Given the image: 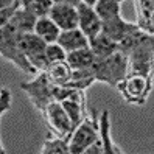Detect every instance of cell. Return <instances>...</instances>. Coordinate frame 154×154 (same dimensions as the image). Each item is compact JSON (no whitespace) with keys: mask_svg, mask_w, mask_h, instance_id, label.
I'll list each match as a JSON object with an SVG mask.
<instances>
[{"mask_svg":"<svg viewBox=\"0 0 154 154\" xmlns=\"http://www.w3.org/2000/svg\"><path fill=\"white\" fill-rule=\"evenodd\" d=\"M119 50L128 56V75L154 79V34L137 28L119 44Z\"/></svg>","mask_w":154,"mask_h":154,"instance_id":"6da1fadb","label":"cell"},{"mask_svg":"<svg viewBox=\"0 0 154 154\" xmlns=\"http://www.w3.org/2000/svg\"><path fill=\"white\" fill-rule=\"evenodd\" d=\"M20 38H22V34L11 23L2 26V39H0V53H2V58L13 62L25 75H34L36 76L38 73L31 67V64L28 62V59H26L25 53L22 50Z\"/></svg>","mask_w":154,"mask_h":154,"instance_id":"7a4b0ae2","label":"cell"},{"mask_svg":"<svg viewBox=\"0 0 154 154\" xmlns=\"http://www.w3.org/2000/svg\"><path fill=\"white\" fill-rule=\"evenodd\" d=\"M92 69L97 81L117 89V86L128 76V56L119 50L104 59H97Z\"/></svg>","mask_w":154,"mask_h":154,"instance_id":"3957f363","label":"cell"},{"mask_svg":"<svg viewBox=\"0 0 154 154\" xmlns=\"http://www.w3.org/2000/svg\"><path fill=\"white\" fill-rule=\"evenodd\" d=\"M100 139V115L95 109L89 111V115L81 122L69 135L67 146L70 154H83L90 145Z\"/></svg>","mask_w":154,"mask_h":154,"instance_id":"277c9868","label":"cell"},{"mask_svg":"<svg viewBox=\"0 0 154 154\" xmlns=\"http://www.w3.org/2000/svg\"><path fill=\"white\" fill-rule=\"evenodd\" d=\"M20 87H22L23 92L26 94V97L30 98L31 104L39 112L45 111L51 103L56 101V98H55L56 86L50 81L48 75L45 73V72L38 73L33 79L26 81V83H22Z\"/></svg>","mask_w":154,"mask_h":154,"instance_id":"5b68a950","label":"cell"},{"mask_svg":"<svg viewBox=\"0 0 154 154\" xmlns=\"http://www.w3.org/2000/svg\"><path fill=\"white\" fill-rule=\"evenodd\" d=\"M117 90L126 103L143 106L152 90V78L143 75H128L117 86Z\"/></svg>","mask_w":154,"mask_h":154,"instance_id":"8992f818","label":"cell"},{"mask_svg":"<svg viewBox=\"0 0 154 154\" xmlns=\"http://www.w3.org/2000/svg\"><path fill=\"white\" fill-rule=\"evenodd\" d=\"M44 117V122L48 128V134L55 135L58 139H64L67 140L72 131L75 129L73 123H72L70 117L64 111V107L61 106V103L55 101L51 103L47 109L41 112Z\"/></svg>","mask_w":154,"mask_h":154,"instance_id":"52a82bcc","label":"cell"},{"mask_svg":"<svg viewBox=\"0 0 154 154\" xmlns=\"http://www.w3.org/2000/svg\"><path fill=\"white\" fill-rule=\"evenodd\" d=\"M20 45H22V50L25 53L26 59H28V62L36 70V73H42V72L48 70L50 64L47 61V55H45L47 44H45L38 34H34V33L22 34Z\"/></svg>","mask_w":154,"mask_h":154,"instance_id":"ba28073f","label":"cell"},{"mask_svg":"<svg viewBox=\"0 0 154 154\" xmlns=\"http://www.w3.org/2000/svg\"><path fill=\"white\" fill-rule=\"evenodd\" d=\"M76 3L78 0H56V2H53L48 17L58 25L61 31L76 30L79 26Z\"/></svg>","mask_w":154,"mask_h":154,"instance_id":"9c48e42d","label":"cell"},{"mask_svg":"<svg viewBox=\"0 0 154 154\" xmlns=\"http://www.w3.org/2000/svg\"><path fill=\"white\" fill-rule=\"evenodd\" d=\"M95 2H87V0H78V16H79V26L78 28L84 33V36L90 41H94L97 36L103 31V22L98 17V14L94 10Z\"/></svg>","mask_w":154,"mask_h":154,"instance_id":"30bf717a","label":"cell"},{"mask_svg":"<svg viewBox=\"0 0 154 154\" xmlns=\"http://www.w3.org/2000/svg\"><path fill=\"white\" fill-rule=\"evenodd\" d=\"M61 106L64 107V111L70 117V120H72V123H73L75 128L89 115L87 101H86V92H83V90L72 89L70 95L66 100L61 101Z\"/></svg>","mask_w":154,"mask_h":154,"instance_id":"8fae6325","label":"cell"},{"mask_svg":"<svg viewBox=\"0 0 154 154\" xmlns=\"http://www.w3.org/2000/svg\"><path fill=\"white\" fill-rule=\"evenodd\" d=\"M139 26L135 25V23H129V22H126L123 17H117V19L111 20V22H106L103 23V34L106 36V38H109L112 42H115L117 45H119L126 36L131 34L134 30H137Z\"/></svg>","mask_w":154,"mask_h":154,"instance_id":"7c38bea8","label":"cell"},{"mask_svg":"<svg viewBox=\"0 0 154 154\" xmlns=\"http://www.w3.org/2000/svg\"><path fill=\"white\" fill-rule=\"evenodd\" d=\"M135 17L137 22L135 25L148 34H154V25H152V14H154V0H135Z\"/></svg>","mask_w":154,"mask_h":154,"instance_id":"4fadbf2b","label":"cell"},{"mask_svg":"<svg viewBox=\"0 0 154 154\" xmlns=\"http://www.w3.org/2000/svg\"><path fill=\"white\" fill-rule=\"evenodd\" d=\"M58 44L66 50V53H73L78 50H83L89 47V39L84 36V33L79 28L76 30H69V31H61Z\"/></svg>","mask_w":154,"mask_h":154,"instance_id":"5bb4252c","label":"cell"},{"mask_svg":"<svg viewBox=\"0 0 154 154\" xmlns=\"http://www.w3.org/2000/svg\"><path fill=\"white\" fill-rule=\"evenodd\" d=\"M34 34H38L45 44H56L61 30L50 17H42V19H38V23L34 26Z\"/></svg>","mask_w":154,"mask_h":154,"instance_id":"9a60e30c","label":"cell"},{"mask_svg":"<svg viewBox=\"0 0 154 154\" xmlns=\"http://www.w3.org/2000/svg\"><path fill=\"white\" fill-rule=\"evenodd\" d=\"M94 10L101 19V22L106 23L122 16V2H119V0H97L94 3Z\"/></svg>","mask_w":154,"mask_h":154,"instance_id":"2e32d148","label":"cell"},{"mask_svg":"<svg viewBox=\"0 0 154 154\" xmlns=\"http://www.w3.org/2000/svg\"><path fill=\"white\" fill-rule=\"evenodd\" d=\"M97 61V56L94 55V51L90 47L78 50L73 53L67 55V62L72 67V70H83V69H90Z\"/></svg>","mask_w":154,"mask_h":154,"instance_id":"e0dca14e","label":"cell"},{"mask_svg":"<svg viewBox=\"0 0 154 154\" xmlns=\"http://www.w3.org/2000/svg\"><path fill=\"white\" fill-rule=\"evenodd\" d=\"M45 73L48 75L50 81H51L55 86H69L73 70H72V67L69 66L67 61H62V62L51 64Z\"/></svg>","mask_w":154,"mask_h":154,"instance_id":"ac0fdd59","label":"cell"},{"mask_svg":"<svg viewBox=\"0 0 154 154\" xmlns=\"http://www.w3.org/2000/svg\"><path fill=\"white\" fill-rule=\"evenodd\" d=\"M100 134L104 142V154H119V146L111 135V119L107 109L100 112Z\"/></svg>","mask_w":154,"mask_h":154,"instance_id":"d6986e66","label":"cell"},{"mask_svg":"<svg viewBox=\"0 0 154 154\" xmlns=\"http://www.w3.org/2000/svg\"><path fill=\"white\" fill-rule=\"evenodd\" d=\"M10 23L20 34H28V33H34V26H36V23H38V17H34L30 11H26L22 6L20 10L16 13V16L11 19Z\"/></svg>","mask_w":154,"mask_h":154,"instance_id":"ffe728a7","label":"cell"},{"mask_svg":"<svg viewBox=\"0 0 154 154\" xmlns=\"http://www.w3.org/2000/svg\"><path fill=\"white\" fill-rule=\"evenodd\" d=\"M89 47L92 48V51H94V55L97 56V59H104L107 56H111L112 53L119 51V45H117L115 42H112L109 38H106L103 33L100 36H97L94 41H90Z\"/></svg>","mask_w":154,"mask_h":154,"instance_id":"44dd1931","label":"cell"},{"mask_svg":"<svg viewBox=\"0 0 154 154\" xmlns=\"http://www.w3.org/2000/svg\"><path fill=\"white\" fill-rule=\"evenodd\" d=\"M95 73H94V69H83V70H73L72 73V79L67 87H72V89H76V90H84L89 89L95 83Z\"/></svg>","mask_w":154,"mask_h":154,"instance_id":"7402d4cb","label":"cell"},{"mask_svg":"<svg viewBox=\"0 0 154 154\" xmlns=\"http://www.w3.org/2000/svg\"><path fill=\"white\" fill-rule=\"evenodd\" d=\"M22 6L34 17L42 19V17H48L53 6V0H22Z\"/></svg>","mask_w":154,"mask_h":154,"instance_id":"603a6c76","label":"cell"},{"mask_svg":"<svg viewBox=\"0 0 154 154\" xmlns=\"http://www.w3.org/2000/svg\"><path fill=\"white\" fill-rule=\"evenodd\" d=\"M39 154H70V151L67 146V142L64 139H58L55 135L48 134V137L45 139Z\"/></svg>","mask_w":154,"mask_h":154,"instance_id":"cb8c5ba5","label":"cell"},{"mask_svg":"<svg viewBox=\"0 0 154 154\" xmlns=\"http://www.w3.org/2000/svg\"><path fill=\"white\" fill-rule=\"evenodd\" d=\"M0 5H2L0 6V26H5L22 8V0H6V2L3 0Z\"/></svg>","mask_w":154,"mask_h":154,"instance_id":"d4e9b609","label":"cell"},{"mask_svg":"<svg viewBox=\"0 0 154 154\" xmlns=\"http://www.w3.org/2000/svg\"><path fill=\"white\" fill-rule=\"evenodd\" d=\"M45 55H47V61L48 64H56V62H62L67 61V53L66 50L61 47V45L56 44H47V50H45Z\"/></svg>","mask_w":154,"mask_h":154,"instance_id":"484cf974","label":"cell"},{"mask_svg":"<svg viewBox=\"0 0 154 154\" xmlns=\"http://www.w3.org/2000/svg\"><path fill=\"white\" fill-rule=\"evenodd\" d=\"M11 103H13V95L11 90L8 87H2L0 89V112L5 114L11 109Z\"/></svg>","mask_w":154,"mask_h":154,"instance_id":"4316f807","label":"cell"},{"mask_svg":"<svg viewBox=\"0 0 154 154\" xmlns=\"http://www.w3.org/2000/svg\"><path fill=\"white\" fill-rule=\"evenodd\" d=\"M83 154H104V142L101 139V134H100V139L94 145H90Z\"/></svg>","mask_w":154,"mask_h":154,"instance_id":"83f0119b","label":"cell"},{"mask_svg":"<svg viewBox=\"0 0 154 154\" xmlns=\"http://www.w3.org/2000/svg\"><path fill=\"white\" fill-rule=\"evenodd\" d=\"M119 154H125V152H123V151H122V149L119 148Z\"/></svg>","mask_w":154,"mask_h":154,"instance_id":"f1b7e54d","label":"cell"},{"mask_svg":"<svg viewBox=\"0 0 154 154\" xmlns=\"http://www.w3.org/2000/svg\"><path fill=\"white\" fill-rule=\"evenodd\" d=\"M152 25H154V14H152Z\"/></svg>","mask_w":154,"mask_h":154,"instance_id":"f546056e","label":"cell"}]
</instances>
